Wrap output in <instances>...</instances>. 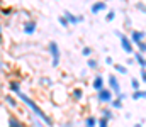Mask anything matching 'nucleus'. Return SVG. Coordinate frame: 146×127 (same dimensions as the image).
I'll use <instances>...</instances> for the list:
<instances>
[{
	"mask_svg": "<svg viewBox=\"0 0 146 127\" xmlns=\"http://www.w3.org/2000/svg\"><path fill=\"white\" fill-rule=\"evenodd\" d=\"M134 59H136V63L141 66V70H146V58L141 53H136V54H134Z\"/></svg>",
	"mask_w": 146,
	"mask_h": 127,
	"instance_id": "nucleus-15",
	"label": "nucleus"
},
{
	"mask_svg": "<svg viewBox=\"0 0 146 127\" xmlns=\"http://www.w3.org/2000/svg\"><path fill=\"white\" fill-rule=\"evenodd\" d=\"M2 14H3V15H9V14H10V9H3Z\"/></svg>",
	"mask_w": 146,
	"mask_h": 127,
	"instance_id": "nucleus-34",
	"label": "nucleus"
},
{
	"mask_svg": "<svg viewBox=\"0 0 146 127\" xmlns=\"http://www.w3.org/2000/svg\"><path fill=\"white\" fill-rule=\"evenodd\" d=\"M100 117H106L107 120H112V119H114L112 109H110V107H102V109H100Z\"/></svg>",
	"mask_w": 146,
	"mask_h": 127,
	"instance_id": "nucleus-12",
	"label": "nucleus"
},
{
	"mask_svg": "<svg viewBox=\"0 0 146 127\" xmlns=\"http://www.w3.org/2000/svg\"><path fill=\"white\" fill-rule=\"evenodd\" d=\"M106 9H107V3H106L104 0H99V2H95V3H92L90 12H92V14H99V12L106 10Z\"/></svg>",
	"mask_w": 146,
	"mask_h": 127,
	"instance_id": "nucleus-8",
	"label": "nucleus"
},
{
	"mask_svg": "<svg viewBox=\"0 0 146 127\" xmlns=\"http://www.w3.org/2000/svg\"><path fill=\"white\" fill-rule=\"evenodd\" d=\"M131 98H133V100H141V98H146V90L133 91V93H131Z\"/></svg>",
	"mask_w": 146,
	"mask_h": 127,
	"instance_id": "nucleus-17",
	"label": "nucleus"
},
{
	"mask_svg": "<svg viewBox=\"0 0 146 127\" xmlns=\"http://www.w3.org/2000/svg\"><path fill=\"white\" fill-rule=\"evenodd\" d=\"M82 54H83V56H87V58H90V56H92V49H90L88 46H85V47L82 49Z\"/></svg>",
	"mask_w": 146,
	"mask_h": 127,
	"instance_id": "nucleus-26",
	"label": "nucleus"
},
{
	"mask_svg": "<svg viewBox=\"0 0 146 127\" xmlns=\"http://www.w3.org/2000/svg\"><path fill=\"white\" fill-rule=\"evenodd\" d=\"M7 127H27V126H26V122H22L19 117L9 115V117H7Z\"/></svg>",
	"mask_w": 146,
	"mask_h": 127,
	"instance_id": "nucleus-6",
	"label": "nucleus"
},
{
	"mask_svg": "<svg viewBox=\"0 0 146 127\" xmlns=\"http://www.w3.org/2000/svg\"><path fill=\"white\" fill-rule=\"evenodd\" d=\"M87 66H88L90 70H99V61H97V59H94V58H88Z\"/></svg>",
	"mask_w": 146,
	"mask_h": 127,
	"instance_id": "nucleus-19",
	"label": "nucleus"
},
{
	"mask_svg": "<svg viewBox=\"0 0 146 127\" xmlns=\"http://www.w3.org/2000/svg\"><path fill=\"white\" fill-rule=\"evenodd\" d=\"M114 19H115V10H109V12L106 14V20H107V22H112Z\"/></svg>",
	"mask_w": 146,
	"mask_h": 127,
	"instance_id": "nucleus-25",
	"label": "nucleus"
},
{
	"mask_svg": "<svg viewBox=\"0 0 146 127\" xmlns=\"http://www.w3.org/2000/svg\"><path fill=\"white\" fill-rule=\"evenodd\" d=\"M109 107H110V109H117V110H119V109H122V100L114 98V100H112V103H110Z\"/></svg>",
	"mask_w": 146,
	"mask_h": 127,
	"instance_id": "nucleus-21",
	"label": "nucleus"
},
{
	"mask_svg": "<svg viewBox=\"0 0 146 127\" xmlns=\"http://www.w3.org/2000/svg\"><path fill=\"white\" fill-rule=\"evenodd\" d=\"M41 85H48L49 86V85H53V82L49 78H41Z\"/></svg>",
	"mask_w": 146,
	"mask_h": 127,
	"instance_id": "nucleus-31",
	"label": "nucleus"
},
{
	"mask_svg": "<svg viewBox=\"0 0 146 127\" xmlns=\"http://www.w3.org/2000/svg\"><path fill=\"white\" fill-rule=\"evenodd\" d=\"M107 83H109V88L112 90V93L117 97L119 93H122V90H121V83H119V78L115 76V75H109L107 76Z\"/></svg>",
	"mask_w": 146,
	"mask_h": 127,
	"instance_id": "nucleus-5",
	"label": "nucleus"
},
{
	"mask_svg": "<svg viewBox=\"0 0 146 127\" xmlns=\"http://www.w3.org/2000/svg\"><path fill=\"white\" fill-rule=\"evenodd\" d=\"M72 97L75 98V102H82V100H83V90H82V88L72 90Z\"/></svg>",
	"mask_w": 146,
	"mask_h": 127,
	"instance_id": "nucleus-16",
	"label": "nucleus"
},
{
	"mask_svg": "<svg viewBox=\"0 0 146 127\" xmlns=\"http://www.w3.org/2000/svg\"><path fill=\"white\" fill-rule=\"evenodd\" d=\"M136 7H138L141 12H145V14H146V5H145V3H141V2H136Z\"/></svg>",
	"mask_w": 146,
	"mask_h": 127,
	"instance_id": "nucleus-30",
	"label": "nucleus"
},
{
	"mask_svg": "<svg viewBox=\"0 0 146 127\" xmlns=\"http://www.w3.org/2000/svg\"><path fill=\"white\" fill-rule=\"evenodd\" d=\"M58 22H60L63 27H68V26H70V22H68V19H66L65 15H60V17H58Z\"/></svg>",
	"mask_w": 146,
	"mask_h": 127,
	"instance_id": "nucleus-24",
	"label": "nucleus"
},
{
	"mask_svg": "<svg viewBox=\"0 0 146 127\" xmlns=\"http://www.w3.org/2000/svg\"><path fill=\"white\" fill-rule=\"evenodd\" d=\"M131 24H133L131 19H126V24H124V26H126V27H131Z\"/></svg>",
	"mask_w": 146,
	"mask_h": 127,
	"instance_id": "nucleus-35",
	"label": "nucleus"
},
{
	"mask_svg": "<svg viewBox=\"0 0 146 127\" xmlns=\"http://www.w3.org/2000/svg\"><path fill=\"white\" fill-rule=\"evenodd\" d=\"M134 61H136V59H134V58H127V63H126V64H133V63H134Z\"/></svg>",
	"mask_w": 146,
	"mask_h": 127,
	"instance_id": "nucleus-36",
	"label": "nucleus"
},
{
	"mask_svg": "<svg viewBox=\"0 0 146 127\" xmlns=\"http://www.w3.org/2000/svg\"><path fill=\"white\" fill-rule=\"evenodd\" d=\"M97 100L100 102V103H112V100H114V93H112V90L110 88H104V90H100V91H97Z\"/></svg>",
	"mask_w": 146,
	"mask_h": 127,
	"instance_id": "nucleus-4",
	"label": "nucleus"
},
{
	"mask_svg": "<svg viewBox=\"0 0 146 127\" xmlns=\"http://www.w3.org/2000/svg\"><path fill=\"white\" fill-rule=\"evenodd\" d=\"M63 15H65V17L68 19V22H70V24H73V26H76V24L80 22V17L73 15V14L70 12V10H65V14H63Z\"/></svg>",
	"mask_w": 146,
	"mask_h": 127,
	"instance_id": "nucleus-13",
	"label": "nucleus"
},
{
	"mask_svg": "<svg viewBox=\"0 0 146 127\" xmlns=\"http://www.w3.org/2000/svg\"><path fill=\"white\" fill-rule=\"evenodd\" d=\"M92 88H94L95 91H100V90L106 88V86H104V78H102V75H95V76H94V80H92Z\"/></svg>",
	"mask_w": 146,
	"mask_h": 127,
	"instance_id": "nucleus-7",
	"label": "nucleus"
},
{
	"mask_svg": "<svg viewBox=\"0 0 146 127\" xmlns=\"http://www.w3.org/2000/svg\"><path fill=\"white\" fill-rule=\"evenodd\" d=\"M106 64H112V66H114V59H112L110 56H107V58H106Z\"/></svg>",
	"mask_w": 146,
	"mask_h": 127,
	"instance_id": "nucleus-32",
	"label": "nucleus"
},
{
	"mask_svg": "<svg viewBox=\"0 0 146 127\" xmlns=\"http://www.w3.org/2000/svg\"><path fill=\"white\" fill-rule=\"evenodd\" d=\"M48 53H49V54H51V58H53L51 66H53V68H58V64H60V58H61V51H60L58 42H56V41L49 42V44H48Z\"/></svg>",
	"mask_w": 146,
	"mask_h": 127,
	"instance_id": "nucleus-2",
	"label": "nucleus"
},
{
	"mask_svg": "<svg viewBox=\"0 0 146 127\" xmlns=\"http://www.w3.org/2000/svg\"><path fill=\"white\" fill-rule=\"evenodd\" d=\"M126 97H127V95H126V93H119V95H117V97H115V98H119V100H124V98H126Z\"/></svg>",
	"mask_w": 146,
	"mask_h": 127,
	"instance_id": "nucleus-33",
	"label": "nucleus"
},
{
	"mask_svg": "<svg viewBox=\"0 0 146 127\" xmlns=\"http://www.w3.org/2000/svg\"><path fill=\"white\" fill-rule=\"evenodd\" d=\"M115 36L121 39V46H122V49H124V53H127V54H133L134 53V47H133V41L127 38V36H124L121 31H115Z\"/></svg>",
	"mask_w": 146,
	"mask_h": 127,
	"instance_id": "nucleus-3",
	"label": "nucleus"
},
{
	"mask_svg": "<svg viewBox=\"0 0 146 127\" xmlns=\"http://www.w3.org/2000/svg\"><path fill=\"white\" fill-rule=\"evenodd\" d=\"M85 127H99V119L94 115H88L85 119Z\"/></svg>",
	"mask_w": 146,
	"mask_h": 127,
	"instance_id": "nucleus-14",
	"label": "nucleus"
},
{
	"mask_svg": "<svg viewBox=\"0 0 146 127\" xmlns=\"http://www.w3.org/2000/svg\"><path fill=\"white\" fill-rule=\"evenodd\" d=\"M114 70L119 75H126L127 73V66H124V64H114Z\"/></svg>",
	"mask_w": 146,
	"mask_h": 127,
	"instance_id": "nucleus-20",
	"label": "nucleus"
},
{
	"mask_svg": "<svg viewBox=\"0 0 146 127\" xmlns=\"http://www.w3.org/2000/svg\"><path fill=\"white\" fill-rule=\"evenodd\" d=\"M61 127H73V124H72V122H65Z\"/></svg>",
	"mask_w": 146,
	"mask_h": 127,
	"instance_id": "nucleus-37",
	"label": "nucleus"
},
{
	"mask_svg": "<svg viewBox=\"0 0 146 127\" xmlns=\"http://www.w3.org/2000/svg\"><path fill=\"white\" fill-rule=\"evenodd\" d=\"M46 124L41 120V119H37L36 115H33V127H44Z\"/></svg>",
	"mask_w": 146,
	"mask_h": 127,
	"instance_id": "nucleus-23",
	"label": "nucleus"
},
{
	"mask_svg": "<svg viewBox=\"0 0 146 127\" xmlns=\"http://www.w3.org/2000/svg\"><path fill=\"white\" fill-rule=\"evenodd\" d=\"M22 29H24V32L26 34H34L36 32V22L34 20H27V22H24V26H22Z\"/></svg>",
	"mask_w": 146,
	"mask_h": 127,
	"instance_id": "nucleus-11",
	"label": "nucleus"
},
{
	"mask_svg": "<svg viewBox=\"0 0 146 127\" xmlns=\"http://www.w3.org/2000/svg\"><path fill=\"white\" fill-rule=\"evenodd\" d=\"M139 80H141L143 83H146V70H141V71H139Z\"/></svg>",
	"mask_w": 146,
	"mask_h": 127,
	"instance_id": "nucleus-29",
	"label": "nucleus"
},
{
	"mask_svg": "<svg viewBox=\"0 0 146 127\" xmlns=\"http://www.w3.org/2000/svg\"><path fill=\"white\" fill-rule=\"evenodd\" d=\"M139 86H141V80H138V78H133V80H131V88H133L134 91H138Z\"/></svg>",
	"mask_w": 146,
	"mask_h": 127,
	"instance_id": "nucleus-22",
	"label": "nucleus"
},
{
	"mask_svg": "<svg viewBox=\"0 0 146 127\" xmlns=\"http://www.w3.org/2000/svg\"><path fill=\"white\" fill-rule=\"evenodd\" d=\"M134 127H143V124H139V122H138V124H134Z\"/></svg>",
	"mask_w": 146,
	"mask_h": 127,
	"instance_id": "nucleus-38",
	"label": "nucleus"
},
{
	"mask_svg": "<svg viewBox=\"0 0 146 127\" xmlns=\"http://www.w3.org/2000/svg\"><path fill=\"white\" fill-rule=\"evenodd\" d=\"M9 88H10V91H14V95H15V93H19V91H22L19 82H10V83H9Z\"/></svg>",
	"mask_w": 146,
	"mask_h": 127,
	"instance_id": "nucleus-18",
	"label": "nucleus"
},
{
	"mask_svg": "<svg viewBox=\"0 0 146 127\" xmlns=\"http://www.w3.org/2000/svg\"><path fill=\"white\" fill-rule=\"evenodd\" d=\"M138 53H141V54H145V53H146V42L145 41L138 44Z\"/></svg>",
	"mask_w": 146,
	"mask_h": 127,
	"instance_id": "nucleus-28",
	"label": "nucleus"
},
{
	"mask_svg": "<svg viewBox=\"0 0 146 127\" xmlns=\"http://www.w3.org/2000/svg\"><path fill=\"white\" fill-rule=\"evenodd\" d=\"M99 127H109V120L106 117H100L99 119Z\"/></svg>",
	"mask_w": 146,
	"mask_h": 127,
	"instance_id": "nucleus-27",
	"label": "nucleus"
},
{
	"mask_svg": "<svg viewBox=\"0 0 146 127\" xmlns=\"http://www.w3.org/2000/svg\"><path fill=\"white\" fill-rule=\"evenodd\" d=\"M15 97H17V98H19L22 103H26V105H27V109H29V110H31V112L36 115L37 119H41V120H42L46 126H49V127L54 126L53 119H51V117H49V115H48V114H46V112H44V110L39 107V105H37L36 102H34V100H33V98L27 95V93H24V91H19V93H15Z\"/></svg>",
	"mask_w": 146,
	"mask_h": 127,
	"instance_id": "nucleus-1",
	"label": "nucleus"
},
{
	"mask_svg": "<svg viewBox=\"0 0 146 127\" xmlns=\"http://www.w3.org/2000/svg\"><path fill=\"white\" fill-rule=\"evenodd\" d=\"M3 102L10 107V109H17L19 105H17V97H14V95H10V93H5L3 95Z\"/></svg>",
	"mask_w": 146,
	"mask_h": 127,
	"instance_id": "nucleus-10",
	"label": "nucleus"
},
{
	"mask_svg": "<svg viewBox=\"0 0 146 127\" xmlns=\"http://www.w3.org/2000/svg\"><path fill=\"white\" fill-rule=\"evenodd\" d=\"M146 38V32L145 31H133L131 32V41L134 42V44H139V42H143V39Z\"/></svg>",
	"mask_w": 146,
	"mask_h": 127,
	"instance_id": "nucleus-9",
	"label": "nucleus"
}]
</instances>
